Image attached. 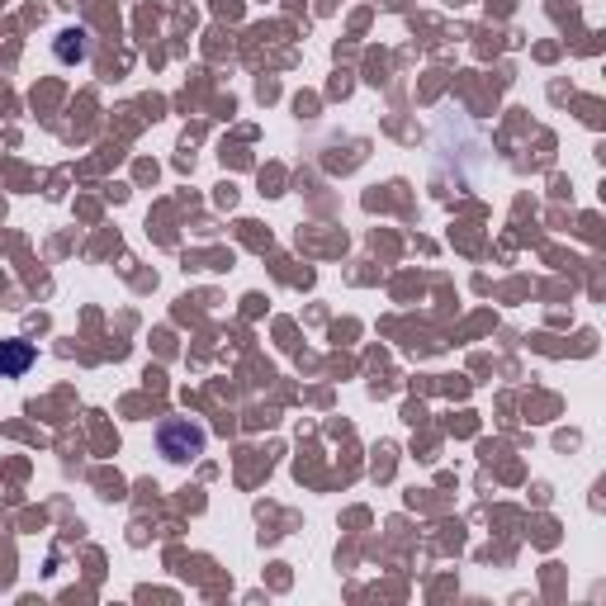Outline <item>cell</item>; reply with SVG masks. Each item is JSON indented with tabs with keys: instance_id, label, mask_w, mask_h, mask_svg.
<instances>
[{
	"instance_id": "cell-1",
	"label": "cell",
	"mask_w": 606,
	"mask_h": 606,
	"mask_svg": "<svg viewBox=\"0 0 606 606\" xmlns=\"http://www.w3.org/2000/svg\"><path fill=\"white\" fill-rule=\"evenodd\" d=\"M204 446H209V436H204V427H195L190 417H171V422H161V427H157V450L171 464L199 460Z\"/></svg>"
},
{
	"instance_id": "cell-2",
	"label": "cell",
	"mask_w": 606,
	"mask_h": 606,
	"mask_svg": "<svg viewBox=\"0 0 606 606\" xmlns=\"http://www.w3.org/2000/svg\"><path fill=\"white\" fill-rule=\"evenodd\" d=\"M53 53L62 67H81L90 57V29H81V24H72V29H62L53 43Z\"/></svg>"
},
{
	"instance_id": "cell-3",
	"label": "cell",
	"mask_w": 606,
	"mask_h": 606,
	"mask_svg": "<svg viewBox=\"0 0 606 606\" xmlns=\"http://www.w3.org/2000/svg\"><path fill=\"white\" fill-rule=\"evenodd\" d=\"M29 365H34V346L29 341H0V379L29 375Z\"/></svg>"
}]
</instances>
